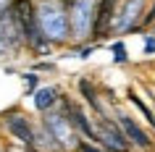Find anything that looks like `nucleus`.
Segmentation results:
<instances>
[{"label": "nucleus", "mask_w": 155, "mask_h": 152, "mask_svg": "<svg viewBox=\"0 0 155 152\" xmlns=\"http://www.w3.org/2000/svg\"><path fill=\"white\" fill-rule=\"evenodd\" d=\"M26 152H37V150H34V147H32V144H26Z\"/></svg>", "instance_id": "11"}, {"label": "nucleus", "mask_w": 155, "mask_h": 152, "mask_svg": "<svg viewBox=\"0 0 155 152\" xmlns=\"http://www.w3.org/2000/svg\"><path fill=\"white\" fill-rule=\"evenodd\" d=\"M8 128L24 144H34V134H32V128H29V123H26V118H21V115H11V118H8Z\"/></svg>", "instance_id": "3"}, {"label": "nucleus", "mask_w": 155, "mask_h": 152, "mask_svg": "<svg viewBox=\"0 0 155 152\" xmlns=\"http://www.w3.org/2000/svg\"><path fill=\"white\" fill-rule=\"evenodd\" d=\"M153 18H155V8L150 11V13H147V18H145V21H147V24H150V21H153Z\"/></svg>", "instance_id": "10"}, {"label": "nucleus", "mask_w": 155, "mask_h": 152, "mask_svg": "<svg viewBox=\"0 0 155 152\" xmlns=\"http://www.w3.org/2000/svg\"><path fill=\"white\" fill-rule=\"evenodd\" d=\"M82 152H97L95 147H90V144H82Z\"/></svg>", "instance_id": "9"}, {"label": "nucleus", "mask_w": 155, "mask_h": 152, "mask_svg": "<svg viewBox=\"0 0 155 152\" xmlns=\"http://www.w3.org/2000/svg\"><path fill=\"white\" fill-rule=\"evenodd\" d=\"M79 89H82L84 100H87V102H90L92 108H95V110L100 113V102H97V95H95V89H92V84H90L87 79H82V81H79Z\"/></svg>", "instance_id": "5"}, {"label": "nucleus", "mask_w": 155, "mask_h": 152, "mask_svg": "<svg viewBox=\"0 0 155 152\" xmlns=\"http://www.w3.org/2000/svg\"><path fill=\"white\" fill-rule=\"evenodd\" d=\"M50 105H53V92H50V89L37 92V108H40V110H45V108H50Z\"/></svg>", "instance_id": "6"}, {"label": "nucleus", "mask_w": 155, "mask_h": 152, "mask_svg": "<svg viewBox=\"0 0 155 152\" xmlns=\"http://www.w3.org/2000/svg\"><path fill=\"white\" fill-rule=\"evenodd\" d=\"M113 3L116 0H103V5H100V16H97V26H95V32H103V26L108 24V18H110V13H113Z\"/></svg>", "instance_id": "4"}, {"label": "nucleus", "mask_w": 155, "mask_h": 152, "mask_svg": "<svg viewBox=\"0 0 155 152\" xmlns=\"http://www.w3.org/2000/svg\"><path fill=\"white\" fill-rule=\"evenodd\" d=\"M118 121H121V128H124V134H126V139H131L137 147H150L147 134H145V131H142V128H139L131 118H118Z\"/></svg>", "instance_id": "2"}, {"label": "nucleus", "mask_w": 155, "mask_h": 152, "mask_svg": "<svg viewBox=\"0 0 155 152\" xmlns=\"http://www.w3.org/2000/svg\"><path fill=\"white\" fill-rule=\"evenodd\" d=\"M129 100H131V102H134V105H137V108H139V110H142V113H145V118H147V121H150V123H153V126H155V115H153V113H150V110H147V105L142 102V100H139V97L134 95V92H129Z\"/></svg>", "instance_id": "8"}, {"label": "nucleus", "mask_w": 155, "mask_h": 152, "mask_svg": "<svg viewBox=\"0 0 155 152\" xmlns=\"http://www.w3.org/2000/svg\"><path fill=\"white\" fill-rule=\"evenodd\" d=\"M71 113H74V118H76V126L82 128V131H84L87 136H95V131H92V126L87 123V118H84L82 113H79V110H74V108H71Z\"/></svg>", "instance_id": "7"}, {"label": "nucleus", "mask_w": 155, "mask_h": 152, "mask_svg": "<svg viewBox=\"0 0 155 152\" xmlns=\"http://www.w3.org/2000/svg\"><path fill=\"white\" fill-rule=\"evenodd\" d=\"M16 11H18V21H21V29L32 42H37V26H34V16H32V5L29 0H16Z\"/></svg>", "instance_id": "1"}]
</instances>
